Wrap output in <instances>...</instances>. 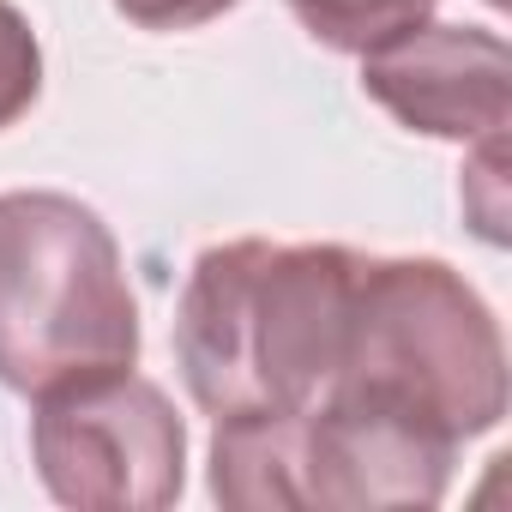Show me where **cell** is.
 <instances>
[{
  "mask_svg": "<svg viewBox=\"0 0 512 512\" xmlns=\"http://www.w3.org/2000/svg\"><path fill=\"white\" fill-rule=\"evenodd\" d=\"M332 386L404 404L464 446L506 416V338L494 308L446 260L362 253L350 344Z\"/></svg>",
  "mask_w": 512,
  "mask_h": 512,
  "instance_id": "cell-3",
  "label": "cell"
},
{
  "mask_svg": "<svg viewBox=\"0 0 512 512\" xmlns=\"http://www.w3.org/2000/svg\"><path fill=\"white\" fill-rule=\"evenodd\" d=\"M133 362L139 296L115 229L55 187L0 193V386L37 398Z\"/></svg>",
  "mask_w": 512,
  "mask_h": 512,
  "instance_id": "cell-2",
  "label": "cell"
},
{
  "mask_svg": "<svg viewBox=\"0 0 512 512\" xmlns=\"http://www.w3.org/2000/svg\"><path fill=\"white\" fill-rule=\"evenodd\" d=\"M434 7L440 0H290L296 25L338 55H368V49L392 43L398 31L434 19Z\"/></svg>",
  "mask_w": 512,
  "mask_h": 512,
  "instance_id": "cell-8",
  "label": "cell"
},
{
  "mask_svg": "<svg viewBox=\"0 0 512 512\" xmlns=\"http://www.w3.org/2000/svg\"><path fill=\"white\" fill-rule=\"evenodd\" d=\"M31 464L61 506L157 512L187 488V422L175 398L133 374H85L31 398Z\"/></svg>",
  "mask_w": 512,
  "mask_h": 512,
  "instance_id": "cell-4",
  "label": "cell"
},
{
  "mask_svg": "<svg viewBox=\"0 0 512 512\" xmlns=\"http://www.w3.org/2000/svg\"><path fill=\"white\" fill-rule=\"evenodd\" d=\"M488 7H506V0H488Z\"/></svg>",
  "mask_w": 512,
  "mask_h": 512,
  "instance_id": "cell-12",
  "label": "cell"
},
{
  "mask_svg": "<svg viewBox=\"0 0 512 512\" xmlns=\"http://www.w3.org/2000/svg\"><path fill=\"white\" fill-rule=\"evenodd\" d=\"M506 211H512V199H506V133H488V139H476V151L464 163V217L476 223V235L488 247H500Z\"/></svg>",
  "mask_w": 512,
  "mask_h": 512,
  "instance_id": "cell-10",
  "label": "cell"
},
{
  "mask_svg": "<svg viewBox=\"0 0 512 512\" xmlns=\"http://www.w3.org/2000/svg\"><path fill=\"white\" fill-rule=\"evenodd\" d=\"M211 500L266 512L302 506V410L217 416L211 434Z\"/></svg>",
  "mask_w": 512,
  "mask_h": 512,
  "instance_id": "cell-7",
  "label": "cell"
},
{
  "mask_svg": "<svg viewBox=\"0 0 512 512\" xmlns=\"http://www.w3.org/2000/svg\"><path fill=\"white\" fill-rule=\"evenodd\" d=\"M229 7H241V0H115V13L139 31H199Z\"/></svg>",
  "mask_w": 512,
  "mask_h": 512,
  "instance_id": "cell-11",
  "label": "cell"
},
{
  "mask_svg": "<svg viewBox=\"0 0 512 512\" xmlns=\"http://www.w3.org/2000/svg\"><path fill=\"white\" fill-rule=\"evenodd\" d=\"M362 253L235 235L205 247L175 302V368L205 416L314 410L350 344Z\"/></svg>",
  "mask_w": 512,
  "mask_h": 512,
  "instance_id": "cell-1",
  "label": "cell"
},
{
  "mask_svg": "<svg viewBox=\"0 0 512 512\" xmlns=\"http://www.w3.org/2000/svg\"><path fill=\"white\" fill-rule=\"evenodd\" d=\"M43 97V43L31 31V19L0 0V133L19 127Z\"/></svg>",
  "mask_w": 512,
  "mask_h": 512,
  "instance_id": "cell-9",
  "label": "cell"
},
{
  "mask_svg": "<svg viewBox=\"0 0 512 512\" xmlns=\"http://www.w3.org/2000/svg\"><path fill=\"white\" fill-rule=\"evenodd\" d=\"M452 464V434L374 392L332 386L314 410H302V506H440Z\"/></svg>",
  "mask_w": 512,
  "mask_h": 512,
  "instance_id": "cell-5",
  "label": "cell"
},
{
  "mask_svg": "<svg viewBox=\"0 0 512 512\" xmlns=\"http://www.w3.org/2000/svg\"><path fill=\"white\" fill-rule=\"evenodd\" d=\"M362 91L410 133L476 145L506 133L512 49L488 25H410L362 55Z\"/></svg>",
  "mask_w": 512,
  "mask_h": 512,
  "instance_id": "cell-6",
  "label": "cell"
}]
</instances>
